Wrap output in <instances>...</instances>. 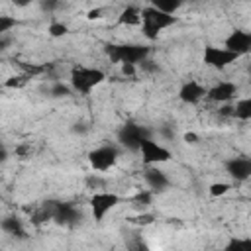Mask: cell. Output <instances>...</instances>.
Segmentation results:
<instances>
[{
    "mask_svg": "<svg viewBox=\"0 0 251 251\" xmlns=\"http://www.w3.org/2000/svg\"><path fill=\"white\" fill-rule=\"evenodd\" d=\"M178 18L175 14H165L153 6H147L141 10V31L147 39H157L159 33L167 27H171L173 24H176Z\"/></svg>",
    "mask_w": 251,
    "mask_h": 251,
    "instance_id": "cell-1",
    "label": "cell"
},
{
    "mask_svg": "<svg viewBox=\"0 0 251 251\" xmlns=\"http://www.w3.org/2000/svg\"><path fill=\"white\" fill-rule=\"evenodd\" d=\"M106 55L110 57L112 63H131L137 65L143 59L149 57V47L147 45H137V43H112L104 47Z\"/></svg>",
    "mask_w": 251,
    "mask_h": 251,
    "instance_id": "cell-2",
    "label": "cell"
},
{
    "mask_svg": "<svg viewBox=\"0 0 251 251\" xmlns=\"http://www.w3.org/2000/svg\"><path fill=\"white\" fill-rule=\"evenodd\" d=\"M104 73L92 67H73L71 71V88L78 94H88L94 86L104 80Z\"/></svg>",
    "mask_w": 251,
    "mask_h": 251,
    "instance_id": "cell-3",
    "label": "cell"
},
{
    "mask_svg": "<svg viewBox=\"0 0 251 251\" xmlns=\"http://www.w3.org/2000/svg\"><path fill=\"white\" fill-rule=\"evenodd\" d=\"M237 59H239V55H235L233 51H229L226 47H216V45H206L204 53H202V61L212 69H226L227 65L235 63Z\"/></svg>",
    "mask_w": 251,
    "mask_h": 251,
    "instance_id": "cell-4",
    "label": "cell"
},
{
    "mask_svg": "<svg viewBox=\"0 0 251 251\" xmlns=\"http://www.w3.org/2000/svg\"><path fill=\"white\" fill-rule=\"evenodd\" d=\"M145 137H149L147 127H143V126H139V124H133V122L124 124V126L118 129V139H120V143H122L124 147H127V149H131V151H137L139 145H141V141H143Z\"/></svg>",
    "mask_w": 251,
    "mask_h": 251,
    "instance_id": "cell-5",
    "label": "cell"
},
{
    "mask_svg": "<svg viewBox=\"0 0 251 251\" xmlns=\"http://www.w3.org/2000/svg\"><path fill=\"white\" fill-rule=\"evenodd\" d=\"M137 151H141V159L145 165H159V163H167L171 159V151L167 147L159 145L157 141H153L151 137H145Z\"/></svg>",
    "mask_w": 251,
    "mask_h": 251,
    "instance_id": "cell-6",
    "label": "cell"
},
{
    "mask_svg": "<svg viewBox=\"0 0 251 251\" xmlns=\"http://www.w3.org/2000/svg\"><path fill=\"white\" fill-rule=\"evenodd\" d=\"M118 161V149L114 145H102L88 153V163L94 171H108Z\"/></svg>",
    "mask_w": 251,
    "mask_h": 251,
    "instance_id": "cell-7",
    "label": "cell"
},
{
    "mask_svg": "<svg viewBox=\"0 0 251 251\" xmlns=\"http://www.w3.org/2000/svg\"><path fill=\"white\" fill-rule=\"evenodd\" d=\"M118 202H120V196L114 194V192H96V194H92V198H90L92 218H94L96 222H102L104 216H106L112 208L118 206Z\"/></svg>",
    "mask_w": 251,
    "mask_h": 251,
    "instance_id": "cell-8",
    "label": "cell"
},
{
    "mask_svg": "<svg viewBox=\"0 0 251 251\" xmlns=\"http://www.w3.org/2000/svg\"><path fill=\"white\" fill-rule=\"evenodd\" d=\"M51 220L59 226H76L80 222V210L69 202H55Z\"/></svg>",
    "mask_w": 251,
    "mask_h": 251,
    "instance_id": "cell-9",
    "label": "cell"
},
{
    "mask_svg": "<svg viewBox=\"0 0 251 251\" xmlns=\"http://www.w3.org/2000/svg\"><path fill=\"white\" fill-rule=\"evenodd\" d=\"M226 49L233 51L235 55H245L251 49V33L245 29H233L227 37H226Z\"/></svg>",
    "mask_w": 251,
    "mask_h": 251,
    "instance_id": "cell-10",
    "label": "cell"
},
{
    "mask_svg": "<svg viewBox=\"0 0 251 251\" xmlns=\"http://www.w3.org/2000/svg\"><path fill=\"white\" fill-rule=\"evenodd\" d=\"M235 94H237V86H235L233 82H229V80H224V82H218L216 86H212L210 90H206L204 96H206L210 102H220V104H224V102H229Z\"/></svg>",
    "mask_w": 251,
    "mask_h": 251,
    "instance_id": "cell-11",
    "label": "cell"
},
{
    "mask_svg": "<svg viewBox=\"0 0 251 251\" xmlns=\"http://www.w3.org/2000/svg\"><path fill=\"white\" fill-rule=\"evenodd\" d=\"M226 171L235 180H247L251 176V159L247 157H233L226 163Z\"/></svg>",
    "mask_w": 251,
    "mask_h": 251,
    "instance_id": "cell-12",
    "label": "cell"
},
{
    "mask_svg": "<svg viewBox=\"0 0 251 251\" xmlns=\"http://www.w3.org/2000/svg\"><path fill=\"white\" fill-rule=\"evenodd\" d=\"M206 94V88L196 82V80H188L186 84H182V88L178 90V98L184 102V104H196L200 98H204Z\"/></svg>",
    "mask_w": 251,
    "mask_h": 251,
    "instance_id": "cell-13",
    "label": "cell"
},
{
    "mask_svg": "<svg viewBox=\"0 0 251 251\" xmlns=\"http://www.w3.org/2000/svg\"><path fill=\"white\" fill-rule=\"evenodd\" d=\"M145 180H147V184H149L153 190H165V188L169 186L167 175H165L161 169L151 167V165H149V169L145 171Z\"/></svg>",
    "mask_w": 251,
    "mask_h": 251,
    "instance_id": "cell-14",
    "label": "cell"
},
{
    "mask_svg": "<svg viewBox=\"0 0 251 251\" xmlns=\"http://www.w3.org/2000/svg\"><path fill=\"white\" fill-rule=\"evenodd\" d=\"M139 22H141V10L135 6H126L122 10V14L118 16L120 25H137Z\"/></svg>",
    "mask_w": 251,
    "mask_h": 251,
    "instance_id": "cell-15",
    "label": "cell"
},
{
    "mask_svg": "<svg viewBox=\"0 0 251 251\" xmlns=\"http://www.w3.org/2000/svg\"><path fill=\"white\" fill-rule=\"evenodd\" d=\"M2 229H4L6 233H10V235L25 237V231H24V227H22V222H20L18 218H12V216L2 220Z\"/></svg>",
    "mask_w": 251,
    "mask_h": 251,
    "instance_id": "cell-16",
    "label": "cell"
},
{
    "mask_svg": "<svg viewBox=\"0 0 251 251\" xmlns=\"http://www.w3.org/2000/svg\"><path fill=\"white\" fill-rule=\"evenodd\" d=\"M151 6L165 14H175L182 6V0H151Z\"/></svg>",
    "mask_w": 251,
    "mask_h": 251,
    "instance_id": "cell-17",
    "label": "cell"
},
{
    "mask_svg": "<svg viewBox=\"0 0 251 251\" xmlns=\"http://www.w3.org/2000/svg\"><path fill=\"white\" fill-rule=\"evenodd\" d=\"M233 116L239 120H249L251 118V98H241L235 106H233Z\"/></svg>",
    "mask_w": 251,
    "mask_h": 251,
    "instance_id": "cell-18",
    "label": "cell"
},
{
    "mask_svg": "<svg viewBox=\"0 0 251 251\" xmlns=\"http://www.w3.org/2000/svg\"><path fill=\"white\" fill-rule=\"evenodd\" d=\"M18 65H20L22 73L29 75L31 78L37 76V75H43V73L49 69V65H37V63H25V61H18Z\"/></svg>",
    "mask_w": 251,
    "mask_h": 251,
    "instance_id": "cell-19",
    "label": "cell"
},
{
    "mask_svg": "<svg viewBox=\"0 0 251 251\" xmlns=\"http://www.w3.org/2000/svg\"><path fill=\"white\" fill-rule=\"evenodd\" d=\"M29 75H25V73H20V75H14V76H10V78H6V82H4V86L6 88H24L27 82H29Z\"/></svg>",
    "mask_w": 251,
    "mask_h": 251,
    "instance_id": "cell-20",
    "label": "cell"
},
{
    "mask_svg": "<svg viewBox=\"0 0 251 251\" xmlns=\"http://www.w3.org/2000/svg\"><path fill=\"white\" fill-rule=\"evenodd\" d=\"M226 249L227 251H247V249H251V241L249 239H231Z\"/></svg>",
    "mask_w": 251,
    "mask_h": 251,
    "instance_id": "cell-21",
    "label": "cell"
},
{
    "mask_svg": "<svg viewBox=\"0 0 251 251\" xmlns=\"http://www.w3.org/2000/svg\"><path fill=\"white\" fill-rule=\"evenodd\" d=\"M18 25V20L16 18H12V16H2L0 14V37L6 33V31H10L12 27H16Z\"/></svg>",
    "mask_w": 251,
    "mask_h": 251,
    "instance_id": "cell-22",
    "label": "cell"
},
{
    "mask_svg": "<svg viewBox=\"0 0 251 251\" xmlns=\"http://www.w3.org/2000/svg\"><path fill=\"white\" fill-rule=\"evenodd\" d=\"M69 33V27L65 25V24H61V22H53L51 25H49V35L51 37H63V35H67Z\"/></svg>",
    "mask_w": 251,
    "mask_h": 251,
    "instance_id": "cell-23",
    "label": "cell"
},
{
    "mask_svg": "<svg viewBox=\"0 0 251 251\" xmlns=\"http://www.w3.org/2000/svg\"><path fill=\"white\" fill-rule=\"evenodd\" d=\"M51 94L57 96V98H61V96H69V94H71V88H69L67 84H63V82H55V84L51 86Z\"/></svg>",
    "mask_w": 251,
    "mask_h": 251,
    "instance_id": "cell-24",
    "label": "cell"
},
{
    "mask_svg": "<svg viewBox=\"0 0 251 251\" xmlns=\"http://www.w3.org/2000/svg\"><path fill=\"white\" fill-rule=\"evenodd\" d=\"M229 188H231V184H227V182H214V184L210 186V194H212V196H222V194H226Z\"/></svg>",
    "mask_w": 251,
    "mask_h": 251,
    "instance_id": "cell-25",
    "label": "cell"
},
{
    "mask_svg": "<svg viewBox=\"0 0 251 251\" xmlns=\"http://www.w3.org/2000/svg\"><path fill=\"white\" fill-rule=\"evenodd\" d=\"M133 200H135V202H139V204H143V206H147V204L151 202V192H139Z\"/></svg>",
    "mask_w": 251,
    "mask_h": 251,
    "instance_id": "cell-26",
    "label": "cell"
},
{
    "mask_svg": "<svg viewBox=\"0 0 251 251\" xmlns=\"http://www.w3.org/2000/svg\"><path fill=\"white\" fill-rule=\"evenodd\" d=\"M131 222H133V224H141V226H147V224H151V222H153V216H149V214H143V216L131 218Z\"/></svg>",
    "mask_w": 251,
    "mask_h": 251,
    "instance_id": "cell-27",
    "label": "cell"
},
{
    "mask_svg": "<svg viewBox=\"0 0 251 251\" xmlns=\"http://www.w3.org/2000/svg\"><path fill=\"white\" fill-rule=\"evenodd\" d=\"M59 6V0H41V8L47 12H53Z\"/></svg>",
    "mask_w": 251,
    "mask_h": 251,
    "instance_id": "cell-28",
    "label": "cell"
},
{
    "mask_svg": "<svg viewBox=\"0 0 251 251\" xmlns=\"http://www.w3.org/2000/svg\"><path fill=\"white\" fill-rule=\"evenodd\" d=\"M122 73L127 75V76H133V75H135V65H131V63H122Z\"/></svg>",
    "mask_w": 251,
    "mask_h": 251,
    "instance_id": "cell-29",
    "label": "cell"
},
{
    "mask_svg": "<svg viewBox=\"0 0 251 251\" xmlns=\"http://www.w3.org/2000/svg\"><path fill=\"white\" fill-rule=\"evenodd\" d=\"M137 65H141V69H143V71H149V73H153V71H157V69H159L157 65H153V63H151V61H147V59H143V61H141V63H137Z\"/></svg>",
    "mask_w": 251,
    "mask_h": 251,
    "instance_id": "cell-30",
    "label": "cell"
},
{
    "mask_svg": "<svg viewBox=\"0 0 251 251\" xmlns=\"http://www.w3.org/2000/svg\"><path fill=\"white\" fill-rule=\"evenodd\" d=\"M100 14H102V10H100V8H94V10H90V12L86 14V18H88V20H98V18H102Z\"/></svg>",
    "mask_w": 251,
    "mask_h": 251,
    "instance_id": "cell-31",
    "label": "cell"
},
{
    "mask_svg": "<svg viewBox=\"0 0 251 251\" xmlns=\"http://www.w3.org/2000/svg\"><path fill=\"white\" fill-rule=\"evenodd\" d=\"M184 141L186 143H196L198 137H196V133H184Z\"/></svg>",
    "mask_w": 251,
    "mask_h": 251,
    "instance_id": "cell-32",
    "label": "cell"
},
{
    "mask_svg": "<svg viewBox=\"0 0 251 251\" xmlns=\"http://www.w3.org/2000/svg\"><path fill=\"white\" fill-rule=\"evenodd\" d=\"M16 6H20V8H25V6H29L31 2H35V0H12Z\"/></svg>",
    "mask_w": 251,
    "mask_h": 251,
    "instance_id": "cell-33",
    "label": "cell"
},
{
    "mask_svg": "<svg viewBox=\"0 0 251 251\" xmlns=\"http://www.w3.org/2000/svg\"><path fill=\"white\" fill-rule=\"evenodd\" d=\"M6 157H8V151H6V147L0 143V163H2V161H6Z\"/></svg>",
    "mask_w": 251,
    "mask_h": 251,
    "instance_id": "cell-34",
    "label": "cell"
},
{
    "mask_svg": "<svg viewBox=\"0 0 251 251\" xmlns=\"http://www.w3.org/2000/svg\"><path fill=\"white\" fill-rule=\"evenodd\" d=\"M27 151H29V147H27V145L18 147V155H22V157H25V155H27Z\"/></svg>",
    "mask_w": 251,
    "mask_h": 251,
    "instance_id": "cell-35",
    "label": "cell"
}]
</instances>
